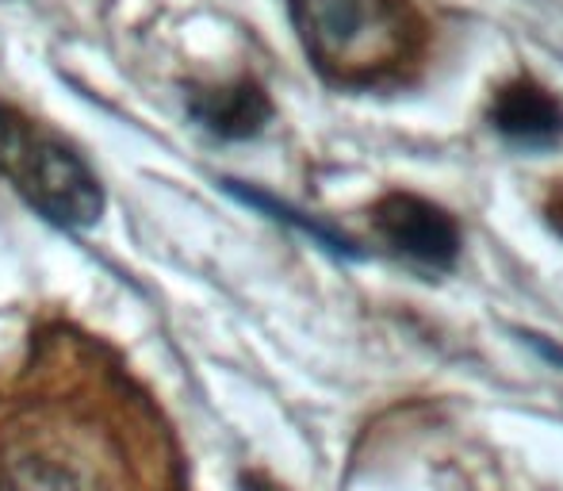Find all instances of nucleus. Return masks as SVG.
<instances>
[{
	"label": "nucleus",
	"instance_id": "39448f33",
	"mask_svg": "<svg viewBox=\"0 0 563 491\" xmlns=\"http://www.w3.org/2000/svg\"><path fill=\"white\" fill-rule=\"evenodd\" d=\"M490 127L510 146L549 150L563 139V105L556 92H549L533 77H514L495 92L487 112Z\"/></svg>",
	"mask_w": 563,
	"mask_h": 491
},
{
	"label": "nucleus",
	"instance_id": "7ed1b4c3",
	"mask_svg": "<svg viewBox=\"0 0 563 491\" xmlns=\"http://www.w3.org/2000/svg\"><path fill=\"white\" fill-rule=\"evenodd\" d=\"M0 181L58 227H89L104 208L100 181L85 157L8 105H0Z\"/></svg>",
	"mask_w": 563,
	"mask_h": 491
},
{
	"label": "nucleus",
	"instance_id": "423d86ee",
	"mask_svg": "<svg viewBox=\"0 0 563 491\" xmlns=\"http://www.w3.org/2000/svg\"><path fill=\"white\" fill-rule=\"evenodd\" d=\"M192 112L208 131L223 134V139H250V134H257L268 123L273 105H268V97L253 81H234L208 92H196Z\"/></svg>",
	"mask_w": 563,
	"mask_h": 491
},
{
	"label": "nucleus",
	"instance_id": "f03ea898",
	"mask_svg": "<svg viewBox=\"0 0 563 491\" xmlns=\"http://www.w3.org/2000/svg\"><path fill=\"white\" fill-rule=\"evenodd\" d=\"M307 62L334 89L368 92L407 81L430 28L410 0H284Z\"/></svg>",
	"mask_w": 563,
	"mask_h": 491
},
{
	"label": "nucleus",
	"instance_id": "f257e3e1",
	"mask_svg": "<svg viewBox=\"0 0 563 491\" xmlns=\"http://www.w3.org/2000/svg\"><path fill=\"white\" fill-rule=\"evenodd\" d=\"M0 491H192L154 395L112 346L46 323L0 372Z\"/></svg>",
	"mask_w": 563,
	"mask_h": 491
},
{
	"label": "nucleus",
	"instance_id": "20e7f679",
	"mask_svg": "<svg viewBox=\"0 0 563 491\" xmlns=\"http://www.w3.org/2000/svg\"><path fill=\"white\" fill-rule=\"evenodd\" d=\"M379 239L426 269H449L460 253V227L445 208L415 193H387L372 208Z\"/></svg>",
	"mask_w": 563,
	"mask_h": 491
}]
</instances>
